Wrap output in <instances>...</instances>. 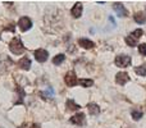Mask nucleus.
<instances>
[{"label":"nucleus","mask_w":146,"mask_h":128,"mask_svg":"<svg viewBox=\"0 0 146 128\" xmlns=\"http://www.w3.org/2000/svg\"><path fill=\"white\" fill-rule=\"evenodd\" d=\"M67 108H68V110H78L81 106L78 104H76L72 99H69V100H67Z\"/></svg>","instance_id":"4468645a"},{"label":"nucleus","mask_w":146,"mask_h":128,"mask_svg":"<svg viewBox=\"0 0 146 128\" xmlns=\"http://www.w3.org/2000/svg\"><path fill=\"white\" fill-rule=\"evenodd\" d=\"M64 81H66V83L69 86V87H73V86H76L78 83V80H77V77H76L74 72H68L67 73L66 77H64Z\"/></svg>","instance_id":"423d86ee"},{"label":"nucleus","mask_w":146,"mask_h":128,"mask_svg":"<svg viewBox=\"0 0 146 128\" xmlns=\"http://www.w3.org/2000/svg\"><path fill=\"white\" fill-rule=\"evenodd\" d=\"M113 9L115 10V13L119 17H127V15H128V10L124 8V5L122 4V3H114Z\"/></svg>","instance_id":"39448f33"},{"label":"nucleus","mask_w":146,"mask_h":128,"mask_svg":"<svg viewBox=\"0 0 146 128\" xmlns=\"http://www.w3.org/2000/svg\"><path fill=\"white\" fill-rule=\"evenodd\" d=\"M78 44H80V46H82L83 49H92L94 46H95V44H94L92 41H90L88 38H80Z\"/></svg>","instance_id":"9d476101"},{"label":"nucleus","mask_w":146,"mask_h":128,"mask_svg":"<svg viewBox=\"0 0 146 128\" xmlns=\"http://www.w3.org/2000/svg\"><path fill=\"white\" fill-rule=\"evenodd\" d=\"M9 49H10V51H12L14 55H21V54L25 53V50H26V48L23 46L22 41H21L18 37H14L12 41H10Z\"/></svg>","instance_id":"f257e3e1"},{"label":"nucleus","mask_w":146,"mask_h":128,"mask_svg":"<svg viewBox=\"0 0 146 128\" xmlns=\"http://www.w3.org/2000/svg\"><path fill=\"white\" fill-rule=\"evenodd\" d=\"M135 21H136V23H139V25H144L146 22V13L137 12L136 14H135Z\"/></svg>","instance_id":"ddd939ff"},{"label":"nucleus","mask_w":146,"mask_h":128,"mask_svg":"<svg viewBox=\"0 0 146 128\" xmlns=\"http://www.w3.org/2000/svg\"><path fill=\"white\" fill-rule=\"evenodd\" d=\"M71 123L77 124V126H82V124L85 123V114L83 113L74 114V115L71 118Z\"/></svg>","instance_id":"1a4fd4ad"},{"label":"nucleus","mask_w":146,"mask_h":128,"mask_svg":"<svg viewBox=\"0 0 146 128\" xmlns=\"http://www.w3.org/2000/svg\"><path fill=\"white\" fill-rule=\"evenodd\" d=\"M135 72L140 76H146V65L144 64V65H140V67H136Z\"/></svg>","instance_id":"a211bd4d"},{"label":"nucleus","mask_w":146,"mask_h":128,"mask_svg":"<svg viewBox=\"0 0 146 128\" xmlns=\"http://www.w3.org/2000/svg\"><path fill=\"white\" fill-rule=\"evenodd\" d=\"M115 81H117V83L118 85H126L127 82L129 81V76H128V73H126V72H119L118 74H117V77H115Z\"/></svg>","instance_id":"0eeeda50"},{"label":"nucleus","mask_w":146,"mask_h":128,"mask_svg":"<svg viewBox=\"0 0 146 128\" xmlns=\"http://www.w3.org/2000/svg\"><path fill=\"white\" fill-rule=\"evenodd\" d=\"M64 59H66V55H64V54H59V55H56L55 58L53 59V63L55 65H59V64L63 63Z\"/></svg>","instance_id":"dca6fc26"},{"label":"nucleus","mask_w":146,"mask_h":128,"mask_svg":"<svg viewBox=\"0 0 146 128\" xmlns=\"http://www.w3.org/2000/svg\"><path fill=\"white\" fill-rule=\"evenodd\" d=\"M31 128H41V127H40V124H37V123H33L32 126H31Z\"/></svg>","instance_id":"5701e85b"},{"label":"nucleus","mask_w":146,"mask_h":128,"mask_svg":"<svg viewBox=\"0 0 146 128\" xmlns=\"http://www.w3.org/2000/svg\"><path fill=\"white\" fill-rule=\"evenodd\" d=\"M40 95H41V97H42V99L48 100V99H53L54 92H53V90H50V92H49V94H48V91H45V92H41Z\"/></svg>","instance_id":"aec40b11"},{"label":"nucleus","mask_w":146,"mask_h":128,"mask_svg":"<svg viewBox=\"0 0 146 128\" xmlns=\"http://www.w3.org/2000/svg\"><path fill=\"white\" fill-rule=\"evenodd\" d=\"M139 51H140V54L146 56V44H141V45L139 46Z\"/></svg>","instance_id":"4be33fe9"},{"label":"nucleus","mask_w":146,"mask_h":128,"mask_svg":"<svg viewBox=\"0 0 146 128\" xmlns=\"http://www.w3.org/2000/svg\"><path fill=\"white\" fill-rule=\"evenodd\" d=\"M48 56H49V54L45 49H37L35 51V58L38 63H45L48 60Z\"/></svg>","instance_id":"20e7f679"},{"label":"nucleus","mask_w":146,"mask_h":128,"mask_svg":"<svg viewBox=\"0 0 146 128\" xmlns=\"http://www.w3.org/2000/svg\"><path fill=\"white\" fill-rule=\"evenodd\" d=\"M87 109H88V113L91 115H98L100 113V108H99L98 104H94V103H90L87 104Z\"/></svg>","instance_id":"9b49d317"},{"label":"nucleus","mask_w":146,"mask_h":128,"mask_svg":"<svg viewBox=\"0 0 146 128\" xmlns=\"http://www.w3.org/2000/svg\"><path fill=\"white\" fill-rule=\"evenodd\" d=\"M18 67L19 68H22V69H30V67H31V60L27 58V56H25V58H22L19 62H18Z\"/></svg>","instance_id":"f8f14e48"},{"label":"nucleus","mask_w":146,"mask_h":128,"mask_svg":"<svg viewBox=\"0 0 146 128\" xmlns=\"http://www.w3.org/2000/svg\"><path fill=\"white\" fill-rule=\"evenodd\" d=\"M129 63H131V56L128 55H118L115 58V65H118L121 68L128 67Z\"/></svg>","instance_id":"f03ea898"},{"label":"nucleus","mask_w":146,"mask_h":128,"mask_svg":"<svg viewBox=\"0 0 146 128\" xmlns=\"http://www.w3.org/2000/svg\"><path fill=\"white\" fill-rule=\"evenodd\" d=\"M82 10H83L82 3H76L74 7H73L72 10H71V14H72L74 18H80L81 15H82Z\"/></svg>","instance_id":"6e6552de"},{"label":"nucleus","mask_w":146,"mask_h":128,"mask_svg":"<svg viewBox=\"0 0 146 128\" xmlns=\"http://www.w3.org/2000/svg\"><path fill=\"white\" fill-rule=\"evenodd\" d=\"M142 33H144V31H142L141 28H137V30H135L133 32L131 33V36H132L133 38H136V40H137V38H140V37L142 36Z\"/></svg>","instance_id":"6ab92c4d"},{"label":"nucleus","mask_w":146,"mask_h":128,"mask_svg":"<svg viewBox=\"0 0 146 128\" xmlns=\"http://www.w3.org/2000/svg\"><path fill=\"white\" fill-rule=\"evenodd\" d=\"M132 118H133L135 121H139V119L142 118V113L141 111H137V110L132 111Z\"/></svg>","instance_id":"412c9836"},{"label":"nucleus","mask_w":146,"mask_h":128,"mask_svg":"<svg viewBox=\"0 0 146 128\" xmlns=\"http://www.w3.org/2000/svg\"><path fill=\"white\" fill-rule=\"evenodd\" d=\"M78 83H80L82 87H90V86L94 85V81L87 80V78H81V80H78Z\"/></svg>","instance_id":"2eb2a0df"},{"label":"nucleus","mask_w":146,"mask_h":128,"mask_svg":"<svg viewBox=\"0 0 146 128\" xmlns=\"http://www.w3.org/2000/svg\"><path fill=\"white\" fill-rule=\"evenodd\" d=\"M18 26H19L21 31L26 32V31H28L31 27H32V22H31V19L28 17H22L19 21H18Z\"/></svg>","instance_id":"7ed1b4c3"},{"label":"nucleus","mask_w":146,"mask_h":128,"mask_svg":"<svg viewBox=\"0 0 146 128\" xmlns=\"http://www.w3.org/2000/svg\"><path fill=\"white\" fill-rule=\"evenodd\" d=\"M126 42H127V45H129V46H137V40L132 37L131 35L126 37Z\"/></svg>","instance_id":"f3484780"}]
</instances>
